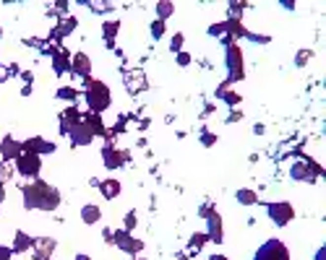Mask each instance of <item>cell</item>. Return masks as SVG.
Listing matches in <instances>:
<instances>
[{"label": "cell", "mask_w": 326, "mask_h": 260, "mask_svg": "<svg viewBox=\"0 0 326 260\" xmlns=\"http://www.w3.org/2000/svg\"><path fill=\"white\" fill-rule=\"evenodd\" d=\"M84 216H86V221H94V216H99V213H97L94 208H86V211H84Z\"/></svg>", "instance_id": "cell-2"}, {"label": "cell", "mask_w": 326, "mask_h": 260, "mask_svg": "<svg viewBox=\"0 0 326 260\" xmlns=\"http://www.w3.org/2000/svg\"><path fill=\"white\" fill-rule=\"evenodd\" d=\"M258 260H287V253L279 245H269L264 253L258 255Z\"/></svg>", "instance_id": "cell-1"}]
</instances>
